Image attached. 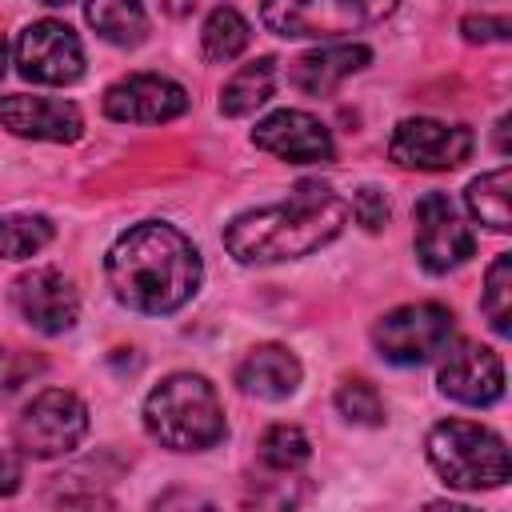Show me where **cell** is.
<instances>
[{
	"instance_id": "ba28073f",
	"label": "cell",
	"mask_w": 512,
	"mask_h": 512,
	"mask_svg": "<svg viewBox=\"0 0 512 512\" xmlns=\"http://www.w3.org/2000/svg\"><path fill=\"white\" fill-rule=\"evenodd\" d=\"M416 220V256L428 272H452L476 252V236L464 224L460 208L448 200V192H424L412 208Z\"/></svg>"
},
{
	"instance_id": "44dd1931",
	"label": "cell",
	"mask_w": 512,
	"mask_h": 512,
	"mask_svg": "<svg viewBox=\"0 0 512 512\" xmlns=\"http://www.w3.org/2000/svg\"><path fill=\"white\" fill-rule=\"evenodd\" d=\"M252 40V28L248 20L232 8V4H220L212 8V16L204 20V32H200V48H204V60L212 64H228L236 60Z\"/></svg>"
},
{
	"instance_id": "8fae6325",
	"label": "cell",
	"mask_w": 512,
	"mask_h": 512,
	"mask_svg": "<svg viewBox=\"0 0 512 512\" xmlns=\"http://www.w3.org/2000/svg\"><path fill=\"white\" fill-rule=\"evenodd\" d=\"M12 308L16 316L44 332V336H60L76 324L80 316V296L72 288V280L56 268H32L12 284Z\"/></svg>"
},
{
	"instance_id": "e0dca14e",
	"label": "cell",
	"mask_w": 512,
	"mask_h": 512,
	"mask_svg": "<svg viewBox=\"0 0 512 512\" xmlns=\"http://www.w3.org/2000/svg\"><path fill=\"white\" fill-rule=\"evenodd\" d=\"M300 360L284 344H256L236 364V384L244 396L256 400H288L300 388Z\"/></svg>"
},
{
	"instance_id": "1f68e13d",
	"label": "cell",
	"mask_w": 512,
	"mask_h": 512,
	"mask_svg": "<svg viewBox=\"0 0 512 512\" xmlns=\"http://www.w3.org/2000/svg\"><path fill=\"white\" fill-rule=\"evenodd\" d=\"M4 64H8V48H4V40H0V76H4Z\"/></svg>"
},
{
	"instance_id": "f1b7e54d",
	"label": "cell",
	"mask_w": 512,
	"mask_h": 512,
	"mask_svg": "<svg viewBox=\"0 0 512 512\" xmlns=\"http://www.w3.org/2000/svg\"><path fill=\"white\" fill-rule=\"evenodd\" d=\"M20 480H24V464H20V456L0 452V496H12V492L20 488Z\"/></svg>"
},
{
	"instance_id": "f546056e",
	"label": "cell",
	"mask_w": 512,
	"mask_h": 512,
	"mask_svg": "<svg viewBox=\"0 0 512 512\" xmlns=\"http://www.w3.org/2000/svg\"><path fill=\"white\" fill-rule=\"evenodd\" d=\"M496 152H500V156H508V116H500V120H496Z\"/></svg>"
},
{
	"instance_id": "277c9868",
	"label": "cell",
	"mask_w": 512,
	"mask_h": 512,
	"mask_svg": "<svg viewBox=\"0 0 512 512\" xmlns=\"http://www.w3.org/2000/svg\"><path fill=\"white\" fill-rule=\"evenodd\" d=\"M428 464L452 488H500L512 476L504 436L472 420H440L428 432Z\"/></svg>"
},
{
	"instance_id": "83f0119b",
	"label": "cell",
	"mask_w": 512,
	"mask_h": 512,
	"mask_svg": "<svg viewBox=\"0 0 512 512\" xmlns=\"http://www.w3.org/2000/svg\"><path fill=\"white\" fill-rule=\"evenodd\" d=\"M460 32L468 36V40H480V44H488V40H508V32H512V24H508V16H464V24H460Z\"/></svg>"
},
{
	"instance_id": "30bf717a",
	"label": "cell",
	"mask_w": 512,
	"mask_h": 512,
	"mask_svg": "<svg viewBox=\"0 0 512 512\" xmlns=\"http://www.w3.org/2000/svg\"><path fill=\"white\" fill-rule=\"evenodd\" d=\"M16 68L32 84H76L84 76L80 36L60 20H36L16 36Z\"/></svg>"
},
{
	"instance_id": "7a4b0ae2",
	"label": "cell",
	"mask_w": 512,
	"mask_h": 512,
	"mask_svg": "<svg viewBox=\"0 0 512 512\" xmlns=\"http://www.w3.org/2000/svg\"><path fill=\"white\" fill-rule=\"evenodd\" d=\"M352 216V204L320 180H300L284 200L240 212L224 228V248L240 264H276L332 244Z\"/></svg>"
},
{
	"instance_id": "603a6c76",
	"label": "cell",
	"mask_w": 512,
	"mask_h": 512,
	"mask_svg": "<svg viewBox=\"0 0 512 512\" xmlns=\"http://www.w3.org/2000/svg\"><path fill=\"white\" fill-rule=\"evenodd\" d=\"M312 444L296 424H272L260 436V464L272 472H296L300 464H308Z\"/></svg>"
},
{
	"instance_id": "ffe728a7",
	"label": "cell",
	"mask_w": 512,
	"mask_h": 512,
	"mask_svg": "<svg viewBox=\"0 0 512 512\" xmlns=\"http://www.w3.org/2000/svg\"><path fill=\"white\" fill-rule=\"evenodd\" d=\"M508 188H512V168L504 164V168H496V172L476 176V180L468 184V192H464V204H468V212H472L484 228L508 232V228H512V216H508Z\"/></svg>"
},
{
	"instance_id": "ac0fdd59",
	"label": "cell",
	"mask_w": 512,
	"mask_h": 512,
	"mask_svg": "<svg viewBox=\"0 0 512 512\" xmlns=\"http://www.w3.org/2000/svg\"><path fill=\"white\" fill-rule=\"evenodd\" d=\"M84 16L96 28V36H104L108 44H120V48H136L148 36L144 0H88Z\"/></svg>"
},
{
	"instance_id": "9a60e30c",
	"label": "cell",
	"mask_w": 512,
	"mask_h": 512,
	"mask_svg": "<svg viewBox=\"0 0 512 512\" xmlns=\"http://www.w3.org/2000/svg\"><path fill=\"white\" fill-rule=\"evenodd\" d=\"M0 124L12 136L56 140V144H68L84 132V116L76 104L52 100V96H24V92L0 100Z\"/></svg>"
},
{
	"instance_id": "52a82bcc",
	"label": "cell",
	"mask_w": 512,
	"mask_h": 512,
	"mask_svg": "<svg viewBox=\"0 0 512 512\" xmlns=\"http://www.w3.org/2000/svg\"><path fill=\"white\" fill-rule=\"evenodd\" d=\"M456 316L436 300L400 304L372 324V344L388 364H424L452 344Z\"/></svg>"
},
{
	"instance_id": "d4e9b609",
	"label": "cell",
	"mask_w": 512,
	"mask_h": 512,
	"mask_svg": "<svg viewBox=\"0 0 512 512\" xmlns=\"http://www.w3.org/2000/svg\"><path fill=\"white\" fill-rule=\"evenodd\" d=\"M336 408L352 424H364V428L384 424V400H380V392L368 380H344L336 388Z\"/></svg>"
},
{
	"instance_id": "484cf974",
	"label": "cell",
	"mask_w": 512,
	"mask_h": 512,
	"mask_svg": "<svg viewBox=\"0 0 512 512\" xmlns=\"http://www.w3.org/2000/svg\"><path fill=\"white\" fill-rule=\"evenodd\" d=\"M40 372V360L28 356V352H16V348H4L0 352V400H8L20 384H28V376Z\"/></svg>"
},
{
	"instance_id": "5bb4252c",
	"label": "cell",
	"mask_w": 512,
	"mask_h": 512,
	"mask_svg": "<svg viewBox=\"0 0 512 512\" xmlns=\"http://www.w3.org/2000/svg\"><path fill=\"white\" fill-rule=\"evenodd\" d=\"M252 144L288 164H328L336 152L328 128L312 112H300V108H280L264 116L252 128Z\"/></svg>"
},
{
	"instance_id": "2e32d148",
	"label": "cell",
	"mask_w": 512,
	"mask_h": 512,
	"mask_svg": "<svg viewBox=\"0 0 512 512\" xmlns=\"http://www.w3.org/2000/svg\"><path fill=\"white\" fill-rule=\"evenodd\" d=\"M368 60H372L368 44H328V48H312V52L296 56L292 68H288V80L304 96H328L352 72H360Z\"/></svg>"
},
{
	"instance_id": "5b68a950",
	"label": "cell",
	"mask_w": 512,
	"mask_h": 512,
	"mask_svg": "<svg viewBox=\"0 0 512 512\" xmlns=\"http://www.w3.org/2000/svg\"><path fill=\"white\" fill-rule=\"evenodd\" d=\"M396 0H260V20L284 40H336L380 24Z\"/></svg>"
},
{
	"instance_id": "cb8c5ba5",
	"label": "cell",
	"mask_w": 512,
	"mask_h": 512,
	"mask_svg": "<svg viewBox=\"0 0 512 512\" xmlns=\"http://www.w3.org/2000/svg\"><path fill=\"white\" fill-rule=\"evenodd\" d=\"M52 240L48 216H0V256L4 260H28Z\"/></svg>"
},
{
	"instance_id": "7c38bea8",
	"label": "cell",
	"mask_w": 512,
	"mask_h": 512,
	"mask_svg": "<svg viewBox=\"0 0 512 512\" xmlns=\"http://www.w3.org/2000/svg\"><path fill=\"white\" fill-rule=\"evenodd\" d=\"M444 364H440V392L460 400V404H472V408H488L504 396V360L500 352H492L488 344H472V340H460L456 348H444Z\"/></svg>"
},
{
	"instance_id": "d6a6232c",
	"label": "cell",
	"mask_w": 512,
	"mask_h": 512,
	"mask_svg": "<svg viewBox=\"0 0 512 512\" xmlns=\"http://www.w3.org/2000/svg\"><path fill=\"white\" fill-rule=\"evenodd\" d=\"M40 4H52V8H60V4H72V0H40Z\"/></svg>"
},
{
	"instance_id": "9c48e42d",
	"label": "cell",
	"mask_w": 512,
	"mask_h": 512,
	"mask_svg": "<svg viewBox=\"0 0 512 512\" xmlns=\"http://www.w3.org/2000/svg\"><path fill=\"white\" fill-rule=\"evenodd\" d=\"M388 156L400 168L448 172L472 156V132L464 124H444V120H428V116L400 120L388 140Z\"/></svg>"
},
{
	"instance_id": "d6986e66",
	"label": "cell",
	"mask_w": 512,
	"mask_h": 512,
	"mask_svg": "<svg viewBox=\"0 0 512 512\" xmlns=\"http://www.w3.org/2000/svg\"><path fill=\"white\" fill-rule=\"evenodd\" d=\"M272 88H276V60H272V56H260V60L244 64V68L224 84V92H220V112H224V116H248V112H256L260 104H268Z\"/></svg>"
},
{
	"instance_id": "6da1fadb",
	"label": "cell",
	"mask_w": 512,
	"mask_h": 512,
	"mask_svg": "<svg viewBox=\"0 0 512 512\" xmlns=\"http://www.w3.org/2000/svg\"><path fill=\"white\" fill-rule=\"evenodd\" d=\"M104 272L112 296L124 308L144 316H164L196 296L204 264L196 244L180 228L164 220H144L108 248Z\"/></svg>"
},
{
	"instance_id": "7402d4cb",
	"label": "cell",
	"mask_w": 512,
	"mask_h": 512,
	"mask_svg": "<svg viewBox=\"0 0 512 512\" xmlns=\"http://www.w3.org/2000/svg\"><path fill=\"white\" fill-rule=\"evenodd\" d=\"M480 308H484V316H488V324H492L496 336H508L512 332V256L508 252H500L488 264Z\"/></svg>"
},
{
	"instance_id": "8992f818",
	"label": "cell",
	"mask_w": 512,
	"mask_h": 512,
	"mask_svg": "<svg viewBox=\"0 0 512 512\" xmlns=\"http://www.w3.org/2000/svg\"><path fill=\"white\" fill-rule=\"evenodd\" d=\"M84 436H88V408L76 392L64 388L36 392L12 424V444L20 448V456L32 460H56L72 452Z\"/></svg>"
},
{
	"instance_id": "3957f363",
	"label": "cell",
	"mask_w": 512,
	"mask_h": 512,
	"mask_svg": "<svg viewBox=\"0 0 512 512\" xmlns=\"http://www.w3.org/2000/svg\"><path fill=\"white\" fill-rule=\"evenodd\" d=\"M144 428L172 452L216 448L228 432L216 388L196 372H172L144 400Z\"/></svg>"
},
{
	"instance_id": "4fadbf2b",
	"label": "cell",
	"mask_w": 512,
	"mask_h": 512,
	"mask_svg": "<svg viewBox=\"0 0 512 512\" xmlns=\"http://www.w3.org/2000/svg\"><path fill=\"white\" fill-rule=\"evenodd\" d=\"M184 108H188V92L176 80L156 72L124 76L104 92V116L120 124H164V120H176Z\"/></svg>"
},
{
	"instance_id": "4316f807",
	"label": "cell",
	"mask_w": 512,
	"mask_h": 512,
	"mask_svg": "<svg viewBox=\"0 0 512 512\" xmlns=\"http://www.w3.org/2000/svg\"><path fill=\"white\" fill-rule=\"evenodd\" d=\"M352 216H356L368 232H380V228L388 224V200H384V192L372 188V184H364V188L352 196Z\"/></svg>"
},
{
	"instance_id": "4dcf8cb0",
	"label": "cell",
	"mask_w": 512,
	"mask_h": 512,
	"mask_svg": "<svg viewBox=\"0 0 512 512\" xmlns=\"http://www.w3.org/2000/svg\"><path fill=\"white\" fill-rule=\"evenodd\" d=\"M196 8V0H168V12L172 16H184V12H192Z\"/></svg>"
}]
</instances>
